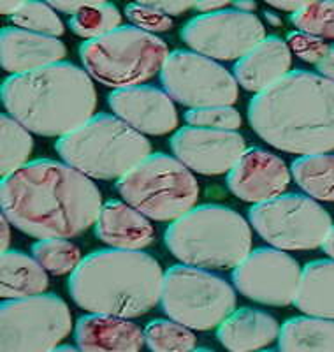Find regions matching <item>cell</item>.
<instances>
[{"instance_id":"cell-1","label":"cell","mask_w":334,"mask_h":352,"mask_svg":"<svg viewBox=\"0 0 334 352\" xmlns=\"http://www.w3.org/2000/svg\"><path fill=\"white\" fill-rule=\"evenodd\" d=\"M2 215L37 238H74L96 226L102 196L92 178L65 162L37 159L2 178Z\"/></svg>"},{"instance_id":"cell-2","label":"cell","mask_w":334,"mask_h":352,"mask_svg":"<svg viewBox=\"0 0 334 352\" xmlns=\"http://www.w3.org/2000/svg\"><path fill=\"white\" fill-rule=\"evenodd\" d=\"M248 122L269 146L294 155L334 150V81L292 71L248 104Z\"/></svg>"},{"instance_id":"cell-3","label":"cell","mask_w":334,"mask_h":352,"mask_svg":"<svg viewBox=\"0 0 334 352\" xmlns=\"http://www.w3.org/2000/svg\"><path fill=\"white\" fill-rule=\"evenodd\" d=\"M5 111L37 136L64 138L93 118L97 90L92 76L72 62H58L2 81Z\"/></svg>"},{"instance_id":"cell-4","label":"cell","mask_w":334,"mask_h":352,"mask_svg":"<svg viewBox=\"0 0 334 352\" xmlns=\"http://www.w3.org/2000/svg\"><path fill=\"white\" fill-rule=\"evenodd\" d=\"M164 273L143 250L102 248L83 257L67 282L69 296L90 314L134 319L160 303Z\"/></svg>"},{"instance_id":"cell-5","label":"cell","mask_w":334,"mask_h":352,"mask_svg":"<svg viewBox=\"0 0 334 352\" xmlns=\"http://www.w3.org/2000/svg\"><path fill=\"white\" fill-rule=\"evenodd\" d=\"M164 243L181 264L225 272L252 252V229L229 206L201 204L167 226Z\"/></svg>"},{"instance_id":"cell-6","label":"cell","mask_w":334,"mask_h":352,"mask_svg":"<svg viewBox=\"0 0 334 352\" xmlns=\"http://www.w3.org/2000/svg\"><path fill=\"white\" fill-rule=\"evenodd\" d=\"M55 150L65 164L92 180L124 178L131 169L151 155V144L141 132L118 116L100 113L64 138Z\"/></svg>"},{"instance_id":"cell-7","label":"cell","mask_w":334,"mask_h":352,"mask_svg":"<svg viewBox=\"0 0 334 352\" xmlns=\"http://www.w3.org/2000/svg\"><path fill=\"white\" fill-rule=\"evenodd\" d=\"M169 55L166 41L134 25H122L80 46L85 71L92 80L115 90L140 87L160 74Z\"/></svg>"},{"instance_id":"cell-8","label":"cell","mask_w":334,"mask_h":352,"mask_svg":"<svg viewBox=\"0 0 334 352\" xmlns=\"http://www.w3.org/2000/svg\"><path fill=\"white\" fill-rule=\"evenodd\" d=\"M116 192L132 208L157 222H175L195 208L199 184L194 173L167 153H151L116 182Z\"/></svg>"},{"instance_id":"cell-9","label":"cell","mask_w":334,"mask_h":352,"mask_svg":"<svg viewBox=\"0 0 334 352\" xmlns=\"http://www.w3.org/2000/svg\"><path fill=\"white\" fill-rule=\"evenodd\" d=\"M238 298L232 285L203 268L175 264L164 273L160 307L175 322L210 331L234 312Z\"/></svg>"},{"instance_id":"cell-10","label":"cell","mask_w":334,"mask_h":352,"mask_svg":"<svg viewBox=\"0 0 334 352\" xmlns=\"http://www.w3.org/2000/svg\"><path fill=\"white\" fill-rule=\"evenodd\" d=\"M248 220L264 241L283 252L322 247L333 228V219L318 201L296 192L254 204Z\"/></svg>"},{"instance_id":"cell-11","label":"cell","mask_w":334,"mask_h":352,"mask_svg":"<svg viewBox=\"0 0 334 352\" xmlns=\"http://www.w3.org/2000/svg\"><path fill=\"white\" fill-rule=\"evenodd\" d=\"M71 329L67 303L52 292L0 307V352H52Z\"/></svg>"},{"instance_id":"cell-12","label":"cell","mask_w":334,"mask_h":352,"mask_svg":"<svg viewBox=\"0 0 334 352\" xmlns=\"http://www.w3.org/2000/svg\"><path fill=\"white\" fill-rule=\"evenodd\" d=\"M164 92L188 109L232 106L239 90L234 74L192 50H175L160 71Z\"/></svg>"},{"instance_id":"cell-13","label":"cell","mask_w":334,"mask_h":352,"mask_svg":"<svg viewBox=\"0 0 334 352\" xmlns=\"http://www.w3.org/2000/svg\"><path fill=\"white\" fill-rule=\"evenodd\" d=\"M179 37L192 52L211 60H241L266 39V27L254 12L231 8L211 14H197L181 27Z\"/></svg>"},{"instance_id":"cell-14","label":"cell","mask_w":334,"mask_h":352,"mask_svg":"<svg viewBox=\"0 0 334 352\" xmlns=\"http://www.w3.org/2000/svg\"><path fill=\"white\" fill-rule=\"evenodd\" d=\"M302 268L298 261L273 247L255 248L232 270L236 291L267 307L294 305Z\"/></svg>"},{"instance_id":"cell-15","label":"cell","mask_w":334,"mask_h":352,"mask_svg":"<svg viewBox=\"0 0 334 352\" xmlns=\"http://www.w3.org/2000/svg\"><path fill=\"white\" fill-rule=\"evenodd\" d=\"M169 144L181 164L206 176L227 175L247 152L245 138L238 131H215L190 125L178 129Z\"/></svg>"},{"instance_id":"cell-16","label":"cell","mask_w":334,"mask_h":352,"mask_svg":"<svg viewBox=\"0 0 334 352\" xmlns=\"http://www.w3.org/2000/svg\"><path fill=\"white\" fill-rule=\"evenodd\" d=\"M292 173L273 152L252 146L227 173V188L245 203L260 204L285 194Z\"/></svg>"},{"instance_id":"cell-17","label":"cell","mask_w":334,"mask_h":352,"mask_svg":"<svg viewBox=\"0 0 334 352\" xmlns=\"http://www.w3.org/2000/svg\"><path fill=\"white\" fill-rule=\"evenodd\" d=\"M108 104L115 116L143 136H164L178 127L175 102L157 87L118 88L108 96Z\"/></svg>"},{"instance_id":"cell-18","label":"cell","mask_w":334,"mask_h":352,"mask_svg":"<svg viewBox=\"0 0 334 352\" xmlns=\"http://www.w3.org/2000/svg\"><path fill=\"white\" fill-rule=\"evenodd\" d=\"M65 55L67 48L56 37L41 36L18 27H4L0 32V64L11 76L64 62Z\"/></svg>"},{"instance_id":"cell-19","label":"cell","mask_w":334,"mask_h":352,"mask_svg":"<svg viewBox=\"0 0 334 352\" xmlns=\"http://www.w3.org/2000/svg\"><path fill=\"white\" fill-rule=\"evenodd\" d=\"M292 50L278 36H267L234 64V78L247 92L255 96L291 74Z\"/></svg>"},{"instance_id":"cell-20","label":"cell","mask_w":334,"mask_h":352,"mask_svg":"<svg viewBox=\"0 0 334 352\" xmlns=\"http://www.w3.org/2000/svg\"><path fill=\"white\" fill-rule=\"evenodd\" d=\"M74 340L81 352H141L144 331L131 319L88 314L76 322Z\"/></svg>"},{"instance_id":"cell-21","label":"cell","mask_w":334,"mask_h":352,"mask_svg":"<svg viewBox=\"0 0 334 352\" xmlns=\"http://www.w3.org/2000/svg\"><path fill=\"white\" fill-rule=\"evenodd\" d=\"M93 231L97 240L120 250H143L155 240V229L150 219L118 199L102 204Z\"/></svg>"},{"instance_id":"cell-22","label":"cell","mask_w":334,"mask_h":352,"mask_svg":"<svg viewBox=\"0 0 334 352\" xmlns=\"http://www.w3.org/2000/svg\"><path fill=\"white\" fill-rule=\"evenodd\" d=\"M278 320L255 308H239L216 329V338L229 352H255L280 336Z\"/></svg>"},{"instance_id":"cell-23","label":"cell","mask_w":334,"mask_h":352,"mask_svg":"<svg viewBox=\"0 0 334 352\" xmlns=\"http://www.w3.org/2000/svg\"><path fill=\"white\" fill-rule=\"evenodd\" d=\"M48 289V272L21 250H5L0 257V296L23 300L44 294Z\"/></svg>"},{"instance_id":"cell-24","label":"cell","mask_w":334,"mask_h":352,"mask_svg":"<svg viewBox=\"0 0 334 352\" xmlns=\"http://www.w3.org/2000/svg\"><path fill=\"white\" fill-rule=\"evenodd\" d=\"M294 307L310 317L334 320V261L308 263L301 273Z\"/></svg>"},{"instance_id":"cell-25","label":"cell","mask_w":334,"mask_h":352,"mask_svg":"<svg viewBox=\"0 0 334 352\" xmlns=\"http://www.w3.org/2000/svg\"><path fill=\"white\" fill-rule=\"evenodd\" d=\"M280 352H334V320L292 317L280 328Z\"/></svg>"},{"instance_id":"cell-26","label":"cell","mask_w":334,"mask_h":352,"mask_svg":"<svg viewBox=\"0 0 334 352\" xmlns=\"http://www.w3.org/2000/svg\"><path fill=\"white\" fill-rule=\"evenodd\" d=\"M291 173L308 197L334 203V153L298 157L291 164Z\"/></svg>"},{"instance_id":"cell-27","label":"cell","mask_w":334,"mask_h":352,"mask_svg":"<svg viewBox=\"0 0 334 352\" xmlns=\"http://www.w3.org/2000/svg\"><path fill=\"white\" fill-rule=\"evenodd\" d=\"M0 173L2 178L14 175L28 164V157L34 150L30 131L16 122L12 116H0Z\"/></svg>"},{"instance_id":"cell-28","label":"cell","mask_w":334,"mask_h":352,"mask_svg":"<svg viewBox=\"0 0 334 352\" xmlns=\"http://www.w3.org/2000/svg\"><path fill=\"white\" fill-rule=\"evenodd\" d=\"M69 27L78 37L97 39L122 27V14L109 2H85L83 9L71 16Z\"/></svg>"},{"instance_id":"cell-29","label":"cell","mask_w":334,"mask_h":352,"mask_svg":"<svg viewBox=\"0 0 334 352\" xmlns=\"http://www.w3.org/2000/svg\"><path fill=\"white\" fill-rule=\"evenodd\" d=\"M32 257L43 266L49 275L62 276L74 272L81 259V250L78 245L64 238H49L39 240L30 247Z\"/></svg>"},{"instance_id":"cell-30","label":"cell","mask_w":334,"mask_h":352,"mask_svg":"<svg viewBox=\"0 0 334 352\" xmlns=\"http://www.w3.org/2000/svg\"><path fill=\"white\" fill-rule=\"evenodd\" d=\"M143 331L144 344L151 352H192L197 342L190 328L171 319L150 320Z\"/></svg>"},{"instance_id":"cell-31","label":"cell","mask_w":334,"mask_h":352,"mask_svg":"<svg viewBox=\"0 0 334 352\" xmlns=\"http://www.w3.org/2000/svg\"><path fill=\"white\" fill-rule=\"evenodd\" d=\"M11 21L18 28L41 36L58 37L64 34V23L60 20L58 12L44 2H23L20 11L11 16Z\"/></svg>"},{"instance_id":"cell-32","label":"cell","mask_w":334,"mask_h":352,"mask_svg":"<svg viewBox=\"0 0 334 352\" xmlns=\"http://www.w3.org/2000/svg\"><path fill=\"white\" fill-rule=\"evenodd\" d=\"M291 23L299 32L320 39H334V2H307L291 14Z\"/></svg>"},{"instance_id":"cell-33","label":"cell","mask_w":334,"mask_h":352,"mask_svg":"<svg viewBox=\"0 0 334 352\" xmlns=\"http://www.w3.org/2000/svg\"><path fill=\"white\" fill-rule=\"evenodd\" d=\"M185 122L190 127L215 129V131H238L241 127V115L232 106H216V108L188 109Z\"/></svg>"},{"instance_id":"cell-34","label":"cell","mask_w":334,"mask_h":352,"mask_svg":"<svg viewBox=\"0 0 334 352\" xmlns=\"http://www.w3.org/2000/svg\"><path fill=\"white\" fill-rule=\"evenodd\" d=\"M125 14L134 27L141 28L148 34H153V36L155 32H167L172 28L171 16H167L157 9H151L144 2L125 6Z\"/></svg>"},{"instance_id":"cell-35","label":"cell","mask_w":334,"mask_h":352,"mask_svg":"<svg viewBox=\"0 0 334 352\" xmlns=\"http://www.w3.org/2000/svg\"><path fill=\"white\" fill-rule=\"evenodd\" d=\"M287 44L292 50V53L298 55L301 60L313 65H317L318 62L322 60V56L326 55L327 48H329V44L324 39H320V37L299 32V30L287 34Z\"/></svg>"},{"instance_id":"cell-36","label":"cell","mask_w":334,"mask_h":352,"mask_svg":"<svg viewBox=\"0 0 334 352\" xmlns=\"http://www.w3.org/2000/svg\"><path fill=\"white\" fill-rule=\"evenodd\" d=\"M151 9L164 12L167 16H179L187 12L188 9H194V2H179V0H171V2H144Z\"/></svg>"},{"instance_id":"cell-37","label":"cell","mask_w":334,"mask_h":352,"mask_svg":"<svg viewBox=\"0 0 334 352\" xmlns=\"http://www.w3.org/2000/svg\"><path fill=\"white\" fill-rule=\"evenodd\" d=\"M315 67H317V71L320 76L334 81V44H329V48H327L326 55L322 56V60L318 62Z\"/></svg>"},{"instance_id":"cell-38","label":"cell","mask_w":334,"mask_h":352,"mask_svg":"<svg viewBox=\"0 0 334 352\" xmlns=\"http://www.w3.org/2000/svg\"><path fill=\"white\" fill-rule=\"evenodd\" d=\"M231 8L229 2L225 0H220V2H194V9L201 12V14H211V12L222 11V9Z\"/></svg>"},{"instance_id":"cell-39","label":"cell","mask_w":334,"mask_h":352,"mask_svg":"<svg viewBox=\"0 0 334 352\" xmlns=\"http://www.w3.org/2000/svg\"><path fill=\"white\" fill-rule=\"evenodd\" d=\"M267 4L273 9H280V11H287L289 14H294L299 9H302L307 6V2H275V0H269Z\"/></svg>"},{"instance_id":"cell-40","label":"cell","mask_w":334,"mask_h":352,"mask_svg":"<svg viewBox=\"0 0 334 352\" xmlns=\"http://www.w3.org/2000/svg\"><path fill=\"white\" fill-rule=\"evenodd\" d=\"M23 2H9V0H4L2 4H0V12L4 14V16L11 18L12 14H16L18 11L21 9Z\"/></svg>"},{"instance_id":"cell-41","label":"cell","mask_w":334,"mask_h":352,"mask_svg":"<svg viewBox=\"0 0 334 352\" xmlns=\"http://www.w3.org/2000/svg\"><path fill=\"white\" fill-rule=\"evenodd\" d=\"M322 250H324V254H327V256L334 261V226L331 228V231H329V234L326 236V240H324Z\"/></svg>"},{"instance_id":"cell-42","label":"cell","mask_w":334,"mask_h":352,"mask_svg":"<svg viewBox=\"0 0 334 352\" xmlns=\"http://www.w3.org/2000/svg\"><path fill=\"white\" fill-rule=\"evenodd\" d=\"M9 222L4 215H2V252L9 250L8 245H9V238H11V232H9Z\"/></svg>"},{"instance_id":"cell-43","label":"cell","mask_w":334,"mask_h":352,"mask_svg":"<svg viewBox=\"0 0 334 352\" xmlns=\"http://www.w3.org/2000/svg\"><path fill=\"white\" fill-rule=\"evenodd\" d=\"M232 8L238 9V11H243V12H254L255 9H257V4L255 2H232Z\"/></svg>"},{"instance_id":"cell-44","label":"cell","mask_w":334,"mask_h":352,"mask_svg":"<svg viewBox=\"0 0 334 352\" xmlns=\"http://www.w3.org/2000/svg\"><path fill=\"white\" fill-rule=\"evenodd\" d=\"M264 18H266V20L269 21V25H273V27H280V25H282V20H280V16L275 14V12L264 11Z\"/></svg>"},{"instance_id":"cell-45","label":"cell","mask_w":334,"mask_h":352,"mask_svg":"<svg viewBox=\"0 0 334 352\" xmlns=\"http://www.w3.org/2000/svg\"><path fill=\"white\" fill-rule=\"evenodd\" d=\"M52 352H81L80 349L72 347V345H58V347L53 349Z\"/></svg>"},{"instance_id":"cell-46","label":"cell","mask_w":334,"mask_h":352,"mask_svg":"<svg viewBox=\"0 0 334 352\" xmlns=\"http://www.w3.org/2000/svg\"><path fill=\"white\" fill-rule=\"evenodd\" d=\"M192 352H215V351H211V349H208V347H199V349H194Z\"/></svg>"},{"instance_id":"cell-47","label":"cell","mask_w":334,"mask_h":352,"mask_svg":"<svg viewBox=\"0 0 334 352\" xmlns=\"http://www.w3.org/2000/svg\"><path fill=\"white\" fill-rule=\"evenodd\" d=\"M255 352H275V351H255Z\"/></svg>"}]
</instances>
